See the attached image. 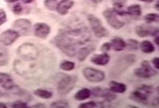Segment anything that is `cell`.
Here are the masks:
<instances>
[{
    "label": "cell",
    "mask_w": 159,
    "mask_h": 108,
    "mask_svg": "<svg viewBox=\"0 0 159 108\" xmlns=\"http://www.w3.org/2000/svg\"><path fill=\"white\" fill-rule=\"evenodd\" d=\"M60 35L73 45H84L91 38V34L86 27L66 28L61 30Z\"/></svg>",
    "instance_id": "obj_1"
},
{
    "label": "cell",
    "mask_w": 159,
    "mask_h": 108,
    "mask_svg": "<svg viewBox=\"0 0 159 108\" xmlns=\"http://www.w3.org/2000/svg\"><path fill=\"white\" fill-rule=\"evenodd\" d=\"M51 43L69 57H74L76 55V49L74 45L70 43L63 36L59 35L51 40Z\"/></svg>",
    "instance_id": "obj_2"
},
{
    "label": "cell",
    "mask_w": 159,
    "mask_h": 108,
    "mask_svg": "<svg viewBox=\"0 0 159 108\" xmlns=\"http://www.w3.org/2000/svg\"><path fill=\"white\" fill-rule=\"evenodd\" d=\"M76 78L65 73H60L57 80V89L59 94L64 95L74 89Z\"/></svg>",
    "instance_id": "obj_3"
},
{
    "label": "cell",
    "mask_w": 159,
    "mask_h": 108,
    "mask_svg": "<svg viewBox=\"0 0 159 108\" xmlns=\"http://www.w3.org/2000/svg\"><path fill=\"white\" fill-rule=\"evenodd\" d=\"M153 92V87L151 85H142L138 89L134 91L129 98L143 105H147L149 95Z\"/></svg>",
    "instance_id": "obj_4"
},
{
    "label": "cell",
    "mask_w": 159,
    "mask_h": 108,
    "mask_svg": "<svg viewBox=\"0 0 159 108\" xmlns=\"http://www.w3.org/2000/svg\"><path fill=\"white\" fill-rule=\"evenodd\" d=\"M88 20L91 29L97 37H107L109 36V32L102 25V22L97 16L93 15H89L88 16Z\"/></svg>",
    "instance_id": "obj_5"
},
{
    "label": "cell",
    "mask_w": 159,
    "mask_h": 108,
    "mask_svg": "<svg viewBox=\"0 0 159 108\" xmlns=\"http://www.w3.org/2000/svg\"><path fill=\"white\" fill-rule=\"evenodd\" d=\"M18 54L22 59L26 61H32L37 58L39 52L37 47L33 44L25 43L18 48Z\"/></svg>",
    "instance_id": "obj_6"
},
{
    "label": "cell",
    "mask_w": 159,
    "mask_h": 108,
    "mask_svg": "<svg viewBox=\"0 0 159 108\" xmlns=\"http://www.w3.org/2000/svg\"><path fill=\"white\" fill-rule=\"evenodd\" d=\"M140 65V67L134 70V73L137 77L140 78H150L157 75V70L151 66L148 61L143 60Z\"/></svg>",
    "instance_id": "obj_7"
},
{
    "label": "cell",
    "mask_w": 159,
    "mask_h": 108,
    "mask_svg": "<svg viewBox=\"0 0 159 108\" xmlns=\"http://www.w3.org/2000/svg\"><path fill=\"white\" fill-rule=\"evenodd\" d=\"M84 77L90 82H101L103 81L106 75L103 71L92 67H86L82 71Z\"/></svg>",
    "instance_id": "obj_8"
},
{
    "label": "cell",
    "mask_w": 159,
    "mask_h": 108,
    "mask_svg": "<svg viewBox=\"0 0 159 108\" xmlns=\"http://www.w3.org/2000/svg\"><path fill=\"white\" fill-rule=\"evenodd\" d=\"M102 15L107 24L113 29L120 30L125 25V23L124 22L118 19L116 14L113 11V10L106 9L103 11Z\"/></svg>",
    "instance_id": "obj_9"
},
{
    "label": "cell",
    "mask_w": 159,
    "mask_h": 108,
    "mask_svg": "<svg viewBox=\"0 0 159 108\" xmlns=\"http://www.w3.org/2000/svg\"><path fill=\"white\" fill-rule=\"evenodd\" d=\"M134 32L140 37H146L148 36L156 37L159 36V28L149 25V24H142L135 27Z\"/></svg>",
    "instance_id": "obj_10"
},
{
    "label": "cell",
    "mask_w": 159,
    "mask_h": 108,
    "mask_svg": "<svg viewBox=\"0 0 159 108\" xmlns=\"http://www.w3.org/2000/svg\"><path fill=\"white\" fill-rule=\"evenodd\" d=\"M91 91V96L94 97L104 98L107 102H112L116 98V96L110 89H101L100 87H95L92 89Z\"/></svg>",
    "instance_id": "obj_11"
},
{
    "label": "cell",
    "mask_w": 159,
    "mask_h": 108,
    "mask_svg": "<svg viewBox=\"0 0 159 108\" xmlns=\"http://www.w3.org/2000/svg\"><path fill=\"white\" fill-rule=\"evenodd\" d=\"M34 34L36 37L45 39L48 37L51 32L50 26L43 22H38L34 24L33 28Z\"/></svg>",
    "instance_id": "obj_12"
},
{
    "label": "cell",
    "mask_w": 159,
    "mask_h": 108,
    "mask_svg": "<svg viewBox=\"0 0 159 108\" xmlns=\"http://www.w3.org/2000/svg\"><path fill=\"white\" fill-rule=\"evenodd\" d=\"M20 35L18 32L15 30H8L4 31L0 36V41L5 46H10L13 44Z\"/></svg>",
    "instance_id": "obj_13"
},
{
    "label": "cell",
    "mask_w": 159,
    "mask_h": 108,
    "mask_svg": "<svg viewBox=\"0 0 159 108\" xmlns=\"http://www.w3.org/2000/svg\"><path fill=\"white\" fill-rule=\"evenodd\" d=\"M110 57L107 53L95 54L90 59L92 63L97 66H105L109 63Z\"/></svg>",
    "instance_id": "obj_14"
},
{
    "label": "cell",
    "mask_w": 159,
    "mask_h": 108,
    "mask_svg": "<svg viewBox=\"0 0 159 108\" xmlns=\"http://www.w3.org/2000/svg\"><path fill=\"white\" fill-rule=\"evenodd\" d=\"M74 3L72 0H61L59 3H57L56 10L60 15H66L69 10L72 7Z\"/></svg>",
    "instance_id": "obj_15"
},
{
    "label": "cell",
    "mask_w": 159,
    "mask_h": 108,
    "mask_svg": "<svg viewBox=\"0 0 159 108\" xmlns=\"http://www.w3.org/2000/svg\"><path fill=\"white\" fill-rule=\"evenodd\" d=\"M0 86L6 90H11L14 88L13 80L9 74L0 73Z\"/></svg>",
    "instance_id": "obj_16"
},
{
    "label": "cell",
    "mask_w": 159,
    "mask_h": 108,
    "mask_svg": "<svg viewBox=\"0 0 159 108\" xmlns=\"http://www.w3.org/2000/svg\"><path fill=\"white\" fill-rule=\"evenodd\" d=\"M13 26L20 31L28 32L31 28V22L29 19L22 18L15 20Z\"/></svg>",
    "instance_id": "obj_17"
},
{
    "label": "cell",
    "mask_w": 159,
    "mask_h": 108,
    "mask_svg": "<svg viewBox=\"0 0 159 108\" xmlns=\"http://www.w3.org/2000/svg\"><path fill=\"white\" fill-rule=\"evenodd\" d=\"M95 49H96V46L92 45L80 48L79 50L78 54H77L78 60L81 62L84 61L92 52L95 50Z\"/></svg>",
    "instance_id": "obj_18"
},
{
    "label": "cell",
    "mask_w": 159,
    "mask_h": 108,
    "mask_svg": "<svg viewBox=\"0 0 159 108\" xmlns=\"http://www.w3.org/2000/svg\"><path fill=\"white\" fill-rule=\"evenodd\" d=\"M109 89L114 93H124L127 90V85L123 83L115 80H110L109 83Z\"/></svg>",
    "instance_id": "obj_19"
},
{
    "label": "cell",
    "mask_w": 159,
    "mask_h": 108,
    "mask_svg": "<svg viewBox=\"0 0 159 108\" xmlns=\"http://www.w3.org/2000/svg\"><path fill=\"white\" fill-rule=\"evenodd\" d=\"M111 48L115 51H122L127 46L125 41L120 37H115L111 40Z\"/></svg>",
    "instance_id": "obj_20"
},
{
    "label": "cell",
    "mask_w": 159,
    "mask_h": 108,
    "mask_svg": "<svg viewBox=\"0 0 159 108\" xmlns=\"http://www.w3.org/2000/svg\"><path fill=\"white\" fill-rule=\"evenodd\" d=\"M91 96V91L89 89H81L79 90L75 94L74 98L77 101H83L89 98Z\"/></svg>",
    "instance_id": "obj_21"
},
{
    "label": "cell",
    "mask_w": 159,
    "mask_h": 108,
    "mask_svg": "<svg viewBox=\"0 0 159 108\" xmlns=\"http://www.w3.org/2000/svg\"><path fill=\"white\" fill-rule=\"evenodd\" d=\"M127 15H129L134 18H138L142 15V9L139 4H133L127 8Z\"/></svg>",
    "instance_id": "obj_22"
},
{
    "label": "cell",
    "mask_w": 159,
    "mask_h": 108,
    "mask_svg": "<svg viewBox=\"0 0 159 108\" xmlns=\"http://www.w3.org/2000/svg\"><path fill=\"white\" fill-rule=\"evenodd\" d=\"M140 48L145 54H151L155 50L154 45L149 40H143L140 44Z\"/></svg>",
    "instance_id": "obj_23"
},
{
    "label": "cell",
    "mask_w": 159,
    "mask_h": 108,
    "mask_svg": "<svg viewBox=\"0 0 159 108\" xmlns=\"http://www.w3.org/2000/svg\"><path fill=\"white\" fill-rule=\"evenodd\" d=\"M9 54L6 49L0 46V67L4 66L9 63Z\"/></svg>",
    "instance_id": "obj_24"
},
{
    "label": "cell",
    "mask_w": 159,
    "mask_h": 108,
    "mask_svg": "<svg viewBox=\"0 0 159 108\" xmlns=\"http://www.w3.org/2000/svg\"><path fill=\"white\" fill-rule=\"evenodd\" d=\"M34 94L40 98L49 99L52 97V93L48 90L43 89H37L34 91Z\"/></svg>",
    "instance_id": "obj_25"
},
{
    "label": "cell",
    "mask_w": 159,
    "mask_h": 108,
    "mask_svg": "<svg viewBox=\"0 0 159 108\" xmlns=\"http://www.w3.org/2000/svg\"><path fill=\"white\" fill-rule=\"evenodd\" d=\"M50 108H70L69 103L63 100H56L50 104Z\"/></svg>",
    "instance_id": "obj_26"
},
{
    "label": "cell",
    "mask_w": 159,
    "mask_h": 108,
    "mask_svg": "<svg viewBox=\"0 0 159 108\" xmlns=\"http://www.w3.org/2000/svg\"><path fill=\"white\" fill-rule=\"evenodd\" d=\"M75 66V63L70 61H64L60 64V68L64 71H71L74 69Z\"/></svg>",
    "instance_id": "obj_27"
},
{
    "label": "cell",
    "mask_w": 159,
    "mask_h": 108,
    "mask_svg": "<svg viewBox=\"0 0 159 108\" xmlns=\"http://www.w3.org/2000/svg\"><path fill=\"white\" fill-rule=\"evenodd\" d=\"M159 16L156 13H148L144 16V20L147 24L152 22H159Z\"/></svg>",
    "instance_id": "obj_28"
},
{
    "label": "cell",
    "mask_w": 159,
    "mask_h": 108,
    "mask_svg": "<svg viewBox=\"0 0 159 108\" xmlns=\"http://www.w3.org/2000/svg\"><path fill=\"white\" fill-rule=\"evenodd\" d=\"M113 11L119 16H125L127 15V11L124 9V4H113Z\"/></svg>",
    "instance_id": "obj_29"
},
{
    "label": "cell",
    "mask_w": 159,
    "mask_h": 108,
    "mask_svg": "<svg viewBox=\"0 0 159 108\" xmlns=\"http://www.w3.org/2000/svg\"><path fill=\"white\" fill-rule=\"evenodd\" d=\"M127 45L129 49L131 51H136L139 49V41L135 39H130L127 40Z\"/></svg>",
    "instance_id": "obj_30"
},
{
    "label": "cell",
    "mask_w": 159,
    "mask_h": 108,
    "mask_svg": "<svg viewBox=\"0 0 159 108\" xmlns=\"http://www.w3.org/2000/svg\"><path fill=\"white\" fill-rule=\"evenodd\" d=\"M44 5L48 10L54 11L56 10L57 1V0H45L44 2Z\"/></svg>",
    "instance_id": "obj_31"
},
{
    "label": "cell",
    "mask_w": 159,
    "mask_h": 108,
    "mask_svg": "<svg viewBox=\"0 0 159 108\" xmlns=\"http://www.w3.org/2000/svg\"><path fill=\"white\" fill-rule=\"evenodd\" d=\"M98 106V104L94 101H90L79 105V108H94Z\"/></svg>",
    "instance_id": "obj_32"
},
{
    "label": "cell",
    "mask_w": 159,
    "mask_h": 108,
    "mask_svg": "<svg viewBox=\"0 0 159 108\" xmlns=\"http://www.w3.org/2000/svg\"><path fill=\"white\" fill-rule=\"evenodd\" d=\"M111 48V45L110 42H105L100 47V50L102 53H107L110 50Z\"/></svg>",
    "instance_id": "obj_33"
},
{
    "label": "cell",
    "mask_w": 159,
    "mask_h": 108,
    "mask_svg": "<svg viewBox=\"0 0 159 108\" xmlns=\"http://www.w3.org/2000/svg\"><path fill=\"white\" fill-rule=\"evenodd\" d=\"M12 107L14 108H27V104L22 101H16L12 104Z\"/></svg>",
    "instance_id": "obj_34"
},
{
    "label": "cell",
    "mask_w": 159,
    "mask_h": 108,
    "mask_svg": "<svg viewBox=\"0 0 159 108\" xmlns=\"http://www.w3.org/2000/svg\"><path fill=\"white\" fill-rule=\"evenodd\" d=\"M7 20V16L6 12L0 9V26L4 24Z\"/></svg>",
    "instance_id": "obj_35"
},
{
    "label": "cell",
    "mask_w": 159,
    "mask_h": 108,
    "mask_svg": "<svg viewBox=\"0 0 159 108\" xmlns=\"http://www.w3.org/2000/svg\"><path fill=\"white\" fill-rule=\"evenodd\" d=\"M22 10V7H21V6L20 5V4H16L13 7V11L14 13H15L16 15H18V14L20 13Z\"/></svg>",
    "instance_id": "obj_36"
},
{
    "label": "cell",
    "mask_w": 159,
    "mask_h": 108,
    "mask_svg": "<svg viewBox=\"0 0 159 108\" xmlns=\"http://www.w3.org/2000/svg\"><path fill=\"white\" fill-rule=\"evenodd\" d=\"M152 63L156 69L159 70V58L158 57H154L152 59Z\"/></svg>",
    "instance_id": "obj_37"
},
{
    "label": "cell",
    "mask_w": 159,
    "mask_h": 108,
    "mask_svg": "<svg viewBox=\"0 0 159 108\" xmlns=\"http://www.w3.org/2000/svg\"><path fill=\"white\" fill-rule=\"evenodd\" d=\"M113 4H124L127 0H111Z\"/></svg>",
    "instance_id": "obj_38"
},
{
    "label": "cell",
    "mask_w": 159,
    "mask_h": 108,
    "mask_svg": "<svg viewBox=\"0 0 159 108\" xmlns=\"http://www.w3.org/2000/svg\"><path fill=\"white\" fill-rule=\"evenodd\" d=\"M46 106H45V105L42 104V103H38V104H36L34 105L33 106H31L30 108H45Z\"/></svg>",
    "instance_id": "obj_39"
},
{
    "label": "cell",
    "mask_w": 159,
    "mask_h": 108,
    "mask_svg": "<svg viewBox=\"0 0 159 108\" xmlns=\"http://www.w3.org/2000/svg\"><path fill=\"white\" fill-rule=\"evenodd\" d=\"M154 43H155V44L157 46H159V36H156L155 37V38H154Z\"/></svg>",
    "instance_id": "obj_40"
},
{
    "label": "cell",
    "mask_w": 159,
    "mask_h": 108,
    "mask_svg": "<svg viewBox=\"0 0 159 108\" xmlns=\"http://www.w3.org/2000/svg\"><path fill=\"white\" fill-rule=\"evenodd\" d=\"M34 0H22V1L25 4H29L32 2H33Z\"/></svg>",
    "instance_id": "obj_41"
},
{
    "label": "cell",
    "mask_w": 159,
    "mask_h": 108,
    "mask_svg": "<svg viewBox=\"0 0 159 108\" xmlns=\"http://www.w3.org/2000/svg\"><path fill=\"white\" fill-rule=\"evenodd\" d=\"M140 1H142V2H148V3H151L152 2H154L155 0H139Z\"/></svg>",
    "instance_id": "obj_42"
},
{
    "label": "cell",
    "mask_w": 159,
    "mask_h": 108,
    "mask_svg": "<svg viewBox=\"0 0 159 108\" xmlns=\"http://www.w3.org/2000/svg\"><path fill=\"white\" fill-rule=\"evenodd\" d=\"M7 108V106L5 103L2 102H0V108Z\"/></svg>",
    "instance_id": "obj_43"
},
{
    "label": "cell",
    "mask_w": 159,
    "mask_h": 108,
    "mask_svg": "<svg viewBox=\"0 0 159 108\" xmlns=\"http://www.w3.org/2000/svg\"><path fill=\"white\" fill-rule=\"evenodd\" d=\"M90 1H92L95 4H98V3L101 2L103 0H90Z\"/></svg>",
    "instance_id": "obj_44"
},
{
    "label": "cell",
    "mask_w": 159,
    "mask_h": 108,
    "mask_svg": "<svg viewBox=\"0 0 159 108\" xmlns=\"http://www.w3.org/2000/svg\"><path fill=\"white\" fill-rule=\"evenodd\" d=\"M154 7H155V9H156V10H157V11H159V0H157V2L156 3V4H155V6H154Z\"/></svg>",
    "instance_id": "obj_45"
},
{
    "label": "cell",
    "mask_w": 159,
    "mask_h": 108,
    "mask_svg": "<svg viewBox=\"0 0 159 108\" xmlns=\"http://www.w3.org/2000/svg\"><path fill=\"white\" fill-rule=\"evenodd\" d=\"M5 1L8 2H16V1H17L18 0H5Z\"/></svg>",
    "instance_id": "obj_46"
},
{
    "label": "cell",
    "mask_w": 159,
    "mask_h": 108,
    "mask_svg": "<svg viewBox=\"0 0 159 108\" xmlns=\"http://www.w3.org/2000/svg\"><path fill=\"white\" fill-rule=\"evenodd\" d=\"M128 108H138V106H132V105H129V106H127Z\"/></svg>",
    "instance_id": "obj_47"
}]
</instances>
